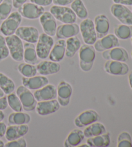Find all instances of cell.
Listing matches in <instances>:
<instances>
[{"label": "cell", "instance_id": "8", "mask_svg": "<svg viewBox=\"0 0 132 147\" xmlns=\"http://www.w3.org/2000/svg\"><path fill=\"white\" fill-rule=\"evenodd\" d=\"M110 12L122 24L132 25V11L126 6L114 3L110 7Z\"/></svg>", "mask_w": 132, "mask_h": 147}, {"label": "cell", "instance_id": "28", "mask_svg": "<svg viewBox=\"0 0 132 147\" xmlns=\"http://www.w3.org/2000/svg\"><path fill=\"white\" fill-rule=\"evenodd\" d=\"M31 117L27 113L22 111H14L10 114L8 117V123L11 125H25L30 122Z\"/></svg>", "mask_w": 132, "mask_h": 147}, {"label": "cell", "instance_id": "36", "mask_svg": "<svg viewBox=\"0 0 132 147\" xmlns=\"http://www.w3.org/2000/svg\"><path fill=\"white\" fill-rule=\"evenodd\" d=\"M12 8V0H3L0 3V21H3L11 14Z\"/></svg>", "mask_w": 132, "mask_h": 147}, {"label": "cell", "instance_id": "9", "mask_svg": "<svg viewBox=\"0 0 132 147\" xmlns=\"http://www.w3.org/2000/svg\"><path fill=\"white\" fill-rule=\"evenodd\" d=\"M17 10H18L17 12L21 14L22 17L29 20L39 18L45 11L43 7L32 3H25L19 9H17Z\"/></svg>", "mask_w": 132, "mask_h": 147}, {"label": "cell", "instance_id": "32", "mask_svg": "<svg viewBox=\"0 0 132 147\" xmlns=\"http://www.w3.org/2000/svg\"><path fill=\"white\" fill-rule=\"evenodd\" d=\"M0 89L3 90L5 95L11 94L16 89L14 81L1 72H0Z\"/></svg>", "mask_w": 132, "mask_h": 147}, {"label": "cell", "instance_id": "46", "mask_svg": "<svg viewBox=\"0 0 132 147\" xmlns=\"http://www.w3.org/2000/svg\"><path fill=\"white\" fill-rule=\"evenodd\" d=\"M128 82H129V86H130L131 89L132 90V71L129 72L128 75Z\"/></svg>", "mask_w": 132, "mask_h": 147}, {"label": "cell", "instance_id": "52", "mask_svg": "<svg viewBox=\"0 0 132 147\" xmlns=\"http://www.w3.org/2000/svg\"><path fill=\"white\" fill-rule=\"evenodd\" d=\"M131 58H132V51H131Z\"/></svg>", "mask_w": 132, "mask_h": 147}, {"label": "cell", "instance_id": "20", "mask_svg": "<svg viewBox=\"0 0 132 147\" xmlns=\"http://www.w3.org/2000/svg\"><path fill=\"white\" fill-rule=\"evenodd\" d=\"M94 26L98 39L107 35L110 30V20L105 14H99L95 17Z\"/></svg>", "mask_w": 132, "mask_h": 147}, {"label": "cell", "instance_id": "35", "mask_svg": "<svg viewBox=\"0 0 132 147\" xmlns=\"http://www.w3.org/2000/svg\"><path fill=\"white\" fill-rule=\"evenodd\" d=\"M7 97L8 105L12 110L14 111H23V108L22 104L16 93H14V92L12 93L11 94L7 95Z\"/></svg>", "mask_w": 132, "mask_h": 147}, {"label": "cell", "instance_id": "26", "mask_svg": "<svg viewBox=\"0 0 132 147\" xmlns=\"http://www.w3.org/2000/svg\"><path fill=\"white\" fill-rule=\"evenodd\" d=\"M85 138L83 131L80 129H74L68 134L63 145L65 147L77 146L83 141Z\"/></svg>", "mask_w": 132, "mask_h": 147}, {"label": "cell", "instance_id": "42", "mask_svg": "<svg viewBox=\"0 0 132 147\" xmlns=\"http://www.w3.org/2000/svg\"><path fill=\"white\" fill-rule=\"evenodd\" d=\"M8 106V101H7V97L6 96L0 97V110L3 111L6 110Z\"/></svg>", "mask_w": 132, "mask_h": 147}, {"label": "cell", "instance_id": "39", "mask_svg": "<svg viewBox=\"0 0 132 147\" xmlns=\"http://www.w3.org/2000/svg\"><path fill=\"white\" fill-rule=\"evenodd\" d=\"M27 146V141L23 137L16 140L8 141V143L5 144V147H26Z\"/></svg>", "mask_w": 132, "mask_h": 147}, {"label": "cell", "instance_id": "51", "mask_svg": "<svg viewBox=\"0 0 132 147\" xmlns=\"http://www.w3.org/2000/svg\"><path fill=\"white\" fill-rule=\"evenodd\" d=\"M131 45H132V37L131 38Z\"/></svg>", "mask_w": 132, "mask_h": 147}, {"label": "cell", "instance_id": "18", "mask_svg": "<svg viewBox=\"0 0 132 147\" xmlns=\"http://www.w3.org/2000/svg\"><path fill=\"white\" fill-rule=\"evenodd\" d=\"M79 32V25L77 24H63L57 27L55 35L58 39L65 40L77 36Z\"/></svg>", "mask_w": 132, "mask_h": 147}, {"label": "cell", "instance_id": "6", "mask_svg": "<svg viewBox=\"0 0 132 147\" xmlns=\"http://www.w3.org/2000/svg\"><path fill=\"white\" fill-rule=\"evenodd\" d=\"M54 44V39L45 32L39 34V38L35 46L36 53L39 59L44 60L49 57L53 45Z\"/></svg>", "mask_w": 132, "mask_h": 147}, {"label": "cell", "instance_id": "10", "mask_svg": "<svg viewBox=\"0 0 132 147\" xmlns=\"http://www.w3.org/2000/svg\"><path fill=\"white\" fill-rule=\"evenodd\" d=\"M57 101L61 106L66 107L70 102L72 95V86L65 80H62L57 86Z\"/></svg>", "mask_w": 132, "mask_h": 147}, {"label": "cell", "instance_id": "44", "mask_svg": "<svg viewBox=\"0 0 132 147\" xmlns=\"http://www.w3.org/2000/svg\"><path fill=\"white\" fill-rule=\"evenodd\" d=\"M27 1V0H12L13 7L15 9H19L23 5L25 4Z\"/></svg>", "mask_w": 132, "mask_h": 147}, {"label": "cell", "instance_id": "11", "mask_svg": "<svg viewBox=\"0 0 132 147\" xmlns=\"http://www.w3.org/2000/svg\"><path fill=\"white\" fill-rule=\"evenodd\" d=\"M100 119L98 113L94 110H87L81 112L74 119V125L78 128H83L97 122Z\"/></svg>", "mask_w": 132, "mask_h": 147}, {"label": "cell", "instance_id": "12", "mask_svg": "<svg viewBox=\"0 0 132 147\" xmlns=\"http://www.w3.org/2000/svg\"><path fill=\"white\" fill-rule=\"evenodd\" d=\"M93 45L96 51L102 53L106 50L120 46V42L119 39L115 34H108L101 38L96 40Z\"/></svg>", "mask_w": 132, "mask_h": 147}, {"label": "cell", "instance_id": "21", "mask_svg": "<svg viewBox=\"0 0 132 147\" xmlns=\"http://www.w3.org/2000/svg\"><path fill=\"white\" fill-rule=\"evenodd\" d=\"M22 84L30 90H37L49 83V79L44 76H34L32 77H22Z\"/></svg>", "mask_w": 132, "mask_h": 147}, {"label": "cell", "instance_id": "45", "mask_svg": "<svg viewBox=\"0 0 132 147\" xmlns=\"http://www.w3.org/2000/svg\"><path fill=\"white\" fill-rule=\"evenodd\" d=\"M7 126L6 124L3 122H0V139L5 136Z\"/></svg>", "mask_w": 132, "mask_h": 147}, {"label": "cell", "instance_id": "41", "mask_svg": "<svg viewBox=\"0 0 132 147\" xmlns=\"http://www.w3.org/2000/svg\"><path fill=\"white\" fill-rule=\"evenodd\" d=\"M74 0H52V3L55 5L67 6L72 3Z\"/></svg>", "mask_w": 132, "mask_h": 147}, {"label": "cell", "instance_id": "23", "mask_svg": "<svg viewBox=\"0 0 132 147\" xmlns=\"http://www.w3.org/2000/svg\"><path fill=\"white\" fill-rule=\"evenodd\" d=\"M37 71L39 75L47 76L54 75L61 70V65L53 61H41L36 65Z\"/></svg>", "mask_w": 132, "mask_h": 147}, {"label": "cell", "instance_id": "25", "mask_svg": "<svg viewBox=\"0 0 132 147\" xmlns=\"http://www.w3.org/2000/svg\"><path fill=\"white\" fill-rule=\"evenodd\" d=\"M23 60L25 62L33 65L37 64L39 62L34 44L32 43L25 42L23 44Z\"/></svg>", "mask_w": 132, "mask_h": 147}, {"label": "cell", "instance_id": "37", "mask_svg": "<svg viewBox=\"0 0 132 147\" xmlns=\"http://www.w3.org/2000/svg\"><path fill=\"white\" fill-rule=\"evenodd\" d=\"M118 147H132L131 136L128 131H123L117 138Z\"/></svg>", "mask_w": 132, "mask_h": 147}, {"label": "cell", "instance_id": "4", "mask_svg": "<svg viewBox=\"0 0 132 147\" xmlns=\"http://www.w3.org/2000/svg\"><path fill=\"white\" fill-rule=\"evenodd\" d=\"M50 12L55 20L63 24H73L76 22L77 16L72 9L66 6H52L50 9Z\"/></svg>", "mask_w": 132, "mask_h": 147}, {"label": "cell", "instance_id": "17", "mask_svg": "<svg viewBox=\"0 0 132 147\" xmlns=\"http://www.w3.org/2000/svg\"><path fill=\"white\" fill-rule=\"evenodd\" d=\"M102 57L106 60H115L126 62L128 61L129 56L128 51L124 48L119 46L103 51Z\"/></svg>", "mask_w": 132, "mask_h": 147}, {"label": "cell", "instance_id": "2", "mask_svg": "<svg viewBox=\"0 0 132 147\" xmlns=\"http://www.w3.org/2000/svg\"><path fill=\"white\" fill-rule=\"evenodd\" d=\"M22 22V16L18 12H13L0 25V32L5 36L15 34Z\"/></svg>", "mask_w": 132, "mask_h": 147}, {"label": "cell", "instance_id": "16", "mask_svg": "<svg viewBox=\"0 0 132 147\" xmlns=\"http://www.w3.org/2000/svg\"><path fill=\"white\" fill-rule=\"evenodd\" d=\"M60 106L56 99L40 101L37 102L35 110L38 115L45 116L55 113L59 110Z\"/></svg>", "mask_w": 132, "mask_h": 147}, {"label": "cell", "instance_id": "33", "mask_svg": "<svg viewBox=\"0 0 132 147\" xmlns=\"http://www.w3.org/2000/svg\"><path fill=\"white\" fill-rule=\"evenodd\" d=\"M71 9L79 19L85 20L88 18V10L82 0H74L71 3Z\"/></svg>", "mask_w": 132, "mask_h": 147}, {"label": "cell", "instance_id": "50", "mask_svg": "<svg viewBox=\"0 0 132 147\" xmlns=\"http://www.w3.org/2000/svg\"><path fill=\"white\" fill-rule=\"evenodd\" d=\"M79 146H81V147H82V146H88V144H81V145H80Z\"/></svg>", "mask_w": 132, "mask_h": 147}, {"label": "cell", "instance_id": "24", "mask_svg": "<svg viewBox=\"0 0 132 147\" xmlns=\"http://www.w3.org/2000/svg\"><path fill=\"white\" fill-rule=\"evenodd\" d=\"M65 51L66 40L59 39L53 45L49 55V59L55 62L62 61L65 56Z\"/></svg>", "mask_w": 132, "mask_h": 147}, {"label": "cell", "instance_id": "48", "mask_svg": "<svg viewBox=\"0 0 132 147\" xmlns=\"http://www.w3.org/2000/svg\"><path fill=\"white\" fill-rule=\"evenodd\" d=\"M5 93L3 92V90H2L1 89H0V97H3V96H5Z\"/></svg>", "mask_w": 132, "mask_h": 147}, {"label": "cell", "instance_id": "49", "mask_svg": "<svg viewBox=\"0 0 132 147\" xmlns=\"http://www.w3.org/2000/svg\"><path fill=\"white\" fill-rule=\"evenodd\" d=\"M5 146V143L3 141L0 140V147H3Z\"/></svg>", "mask_w": 132, "mask_h": 147}, {"label": "cell", "instance_id": "29", "mask_svg": "<svg viewBox=\"0 0 132 147\" xmlns=\"http://www.w3.org/2000/svg\"><path fill=\"white\" fill-rule=\"evenodd\" d=\"M81 46V40L77 36L69 38L66 41L65 55L67 58L73 57L77 53Z\"/></svg>", "mask_w": 132, "mask_h": 147}, {"label": "cell", "instance_id": "19", "mask_svg": "<svg viewBox=\"0 0 132 147\" xmlns=\"http://www.w3.org/2000/svg\"><path fill=\"white\" fill-rule=\"evenodd\" d=\"M34 95L37 102L54 100L57 98V88L54 85L48 84L44 87L35 90Z\"/></svg>", "mask_w": 132, "mask_h": 147}, {"label": "cell", "instance_id": "40", "mask_svg": "<svg viewBox=\"0 0 132 147\" xmlns=\"http://www.w3.org/2000/svg\"><path fill=\"white\" fill-rule=\"evenodd\" d=\"M32 3L36 4L41 7H47L52 3V0H30Z\"/></svg>", "mask_w": 132, "mask_h": 147}, {"label": "cell", "instance_id": "22", "mask_svg": "<svg viewBox=\"0 0 132 147\" xmlns=\"http://www.w3.org/2000/svg\"><path fill=\"white\" fill-rule=\"evenodd\" d=\"M29 127L27 124L20 125H11L7 128L5 137L8 141L16 140L25 136L28 133Z\"/></svg>", "mask_w": 132, "mask_h": 147}, {"label": "cell", "instance_id": "31", "mask_svg": "<svg viewBox=\"0 0 132 147\" xmlns=\"http://www.w3.org/2000/svg\"><path fill=\"white\" fill-rule=\"evenodd\" d=\"M114 34L120 40H128L132 37V25L120 24L115 26Z\"/></svg>", "mask_w": 132, "mask_h": 147}, {"label": "cell", "instance_id": "3", "mask_svg": "<svg viewBox=\"0 0 132 147\" xmlns=\"http://www.w3.org/2000/svg\"><path fill=\"white\" fill-rule=\"evenodd\" d=\"M7 46L11 58L16 62H20L23 60L24 46L23 43L16 34L5 37Z\"/></svg>", "mask_w": 132, "mask_h": 147}, {"label": "cell", "instance_id": "5", "mask_svg": "<svg viewBox=\"0 0 132 147\" xmlns=\"http://www.w3.org/2000/svg\"><path fill=\"white\" fill-rule=\"evenodd\" d=\"M16 95L18 96L25 111H32L35 110L37 101L29 88L23 85L19 86L16 90Z\"/></svg>", "mask_w": 132, "mask_h": 147}, {"label": "cell", "instance_id": "1", "mask_svg": "<svg viewBox=\"0 0 132 147\" xmlns=\"http://www.w3.org/2000/svg\"><path fill=\"white\" fill-rule=\"evenodd\" d=\"M96 51L92 45H81L79 50V66L84 72H89L92 70L94 64Z\"/></svg>", "mask_w": 132, "mask_h": 147}, {"label": "cell", "instance_id": "30", "mask_svg": "<svg viewBox=\"0 0 132 147\" xmlns=\"http://www.w3.org/2000/svg\"><path fill=\"white\" fill-rule=\"evenodd\" d=\"M106 132V129L105 126L103 123H99L97 121L86 126V128L83 131L84 135L86 138H92V137L101 135Z\"/></svg>", "mask_w": 132, "mask_h": 147}, {"label": "cell", "instance_id": "53", "mask_svg": "<svg viewBox=\"0 0 132 147\" xmlns=\"http://www.w3.org/2000/svg\"><path fill=\"white\" fill-rule=\"evenodd\" d=\"M2 1H3V0H0V3H1Z\"/></svg>", "mask_w": 132, "mask_h": 147}, {"label": "cell", "instance_id": "38", "mask_svg": "<svg viewBox=\"0 0 132 147\" xmlns=\"http://www.w3.org/2000/svg\"><path fill=\"white\" fill-rule=\"evenodd\" d=\"M10 55L5 38L0 34V62L5 60Z\"/></svg>", "mask_w": 132, "mask_h": 147}, {"label": "cell", "instance_id": "7", "mask_svg": "<svg viewBox=\"0 0 132 147\" xmlns=\"http://www.w3.org/2000/svg\"><path fill=\"white\" fill-rule=\"evenodd\" d=\"M80 32L85 44L93 45L97 40L94 23L90 18H86L81 22L79 25Z\"/></svg>", "mask_w": 132, "mask_h": 147}, {"label": "cell", "instance_id": "14", "mask_svg": "<svg viewBox=\"0 0 132 147\" xmlns=\"http://www.w3.org/2000/svg\"><path fill=\"white\" fill-rule=\"evenodd\" d=\"M104 69L108 74L115 76L126 75L129 73L128 65L124 62L107 60L104 65Z\"/></svg>", "mask_w": 132, "mask_h": 147}, {"label": "cell", "instance_id": "43", "mask_svg": "<svg viewBox=\"0 0 132 147\" xmlns=\"http://www.w3.org/2000/svg\"><path fill=\"white\" fill-rule=\"evenodd\" d=\"M114 3L123 5L125 6H132V0H112Z\"/></svg>", "mask_w": 132, "mask_h": 147}, {"label": "cell", "instance_id": "34", "mask_svg": "<svg viewBox=\"0 0 132 147\" xmlns=\"http://www.w3.org/2000/svg\"><path fill=\"white\" fill-rule=\"evenodd\" d=\"M17 70L20 74L27 78L34 77L37 73L36 65L27 63H21L19 64L17 66Z\"/></svg>", "mask_w": 132, "mask_h": 147}, {"label": "cell", "instance_id": "27", "mask_svg": "<svg viewBox=\"0 0 132 147\" xmlns=\"http://www.w3.org/2000/svg\"><path fill=\"white\" fill-rule=\"evenodd\" d=\"M86 144L90 147L108 146L110 144V134L106 131L101 135L88 138Z\"/></svg>", "mask_w": 132, "mask_h": 147}, {"label": "cell", "instance_id": "47", "mask_svg": "<svg viewBox=\"0 0 132 147\" xmlns=\"http://www.w3.org/2000/svg\"><path fill=\"white\" fill-rule=\"evenodd\" d=\"M5 118V114L3 111L0 110V122L3 121Z\"/></svg>", "mask_w": 132, "mask_h": 147}, {"label": "cell", "instance_id": "13", "mask_svg": "<svg viewBox=\"0 0 132 147\" xmlns=\"http://www.w3.org/2000/svg\"><path fill=\"white\" fill-rule=\"evenodd\" d=\"M39 22L45 34L54 36L56 33L57 22L50 12L45 11L39 18Z\"/></svg>", "mask_w": 132, "mask_h": 147}, {"label": "cell", "instance_id": "15", "mask_svg": "<svg viewBox=\"0 0 132 147\" xmlns=\"http://www.w3.org/2000/svg\"><path fill=\"white\" fill-rule=\"evenodd\" d=\"M15 34L21 40L32 44L37 43L39 36V31L37 28L32 26L19 27Z\"/></svg>", "mask_w": 132, "mask_h": 147}]
</instances>
